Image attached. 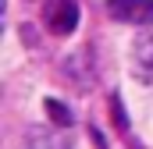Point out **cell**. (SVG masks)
Instances as JSON below:
<instances>
[{
    "label": "cell",
    "mask_w": 153,
    "mask_h": 149,
    "mask_svg": "<svg viewBox=\"0 0 153 149\" xmlns=\"http://www.w3.org/2000/svg\"><path fill=\"white\" fill-rule=\"evenodd\" d=\"M132 60L139 68V78H153V36H143L135 39V50H132Z\"/></svg>",
    "instance_id": "3"
},
{
    "label": "cell",
    "mask_w": 153,
    "mask_h": 149,
    "mask_svg": "<svg viewBox=\"0 0 153 149\" xmlns=\"http://www.w3.org/2000/svg\"><path fill=\"white\" fill-rule=\"evenodd\" d=\"M107 14L125 25H153V0H107Z\"/></svg>",
    "instance_id": "2"
},
{
    "label": "cell",
    "mask_w": 153,
    "mask_h": 149,
    "mask_svg": "<svg viewBox=\"0 0 153 149\" xmlns=\"http://www.w3.org/2000/svg\"><path fill=\"white\" fill-rule=\"evenodd\" d=\"M32 149H71V139L57 135V131H36L32 135Z\"/></svg>",
    "instance_id": "4"
},
{
    "label": "cell",
    "mask_w": 153,
    "mask_h": 149,
    "mask_svg": "<svg viewBox=\"0 0 153 149\" xmlns=\"http://www.w3.org/2000/svg\"><path fill=\"white\" fill-rule=\"evenodd\" d=\"M43 21L53 36H71L78 25V4L75 0H46L43 4Z\"/></svg>",
    "instance_id": "1"
},
{
    "label": "cell",
    "mask_w": 153,
    "mask_h": 149,
    "mask_svg": "<svg viewBox=\"0 0 153 149\" xmlns=\"http://www.w3.org/2000/svg\"><path fill=\"white\" fill-rule=\"evenodd\" d=\"M46 114H50V121H53V124H61V128H68V124H71V110H68L61 100H46Z\"/></svg>",
    "instance_id": "5"
}]
</instances>
